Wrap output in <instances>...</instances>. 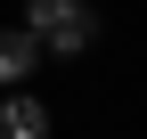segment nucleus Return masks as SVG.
Segmentation results:
<instances>
[{
  "label": "nucleus",
  "mask_w": 147,
  "mask_h": 139,
  "mask_svg": "<svg viewBox=\"0 0 147 139\" xmlns=\"http://www.w3.org/2000/svg\"><path fill=\"white\" fill-rule=\"evenodd\" d=\"M25 33L41 41V57H82L98 41V8L90 0H25Z\"/></svg>",
  "instance_id": "f257e3e1"
},
{
  "label": "nucleus",
  "mask_w": 147,
  "mask_h": 139,
  "mask_svg": "<svg viewBox=\"0 0 147 139\" xmlns=\"http://www.w3.org/2000/svg\"><path fill=\"white\" fill-rule=\"evenodd\" d=\"M33 65H41V41H33L25 25H0V90H25Z\"/></svg>",
  "instance_id": "f03ea898"
},
{
  "label": "nucleus",
  "mask_w": 147,
  "mask_h": 139,
  "mask_svg": "<svg viewBox=\"0 0 147 139\" xmlns=\"http://www.w3.org/2000/svg\"><path fill=\"white\" fill-rule=\"evenodd\" d=\"M0 139H49V107L33 90H0Z\"/></svg>",
  "instance_id": "7ed1b4c3"
}]
</instances>
